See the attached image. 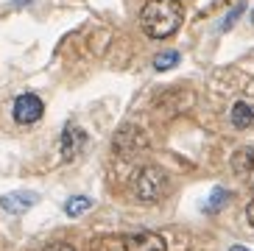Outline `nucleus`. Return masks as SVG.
Masks as SVG:
<instances>
[{
  "label": "nucleus",
  "mask_w": 254,
  "mask_h": 251,
  "mask_svg": "<svg viewBox=\"0 0 254 251\" xmlns=\"http://www.w3.org/2000/svg\"><path fill=\"white\" fill-rule=\"evenodd\" d=\"M185 20V8L179 0H148L140 11V25L151 39L173 37Z\"/></svg>",
  "instance_id": "f257e3e1"
},
{
  "label": "nucleus",
  "mask_w": 254,
  "mask_h": 251,
  "mask_svg": "<svg viewBox=\"0 0 254 251\" xmlns=\"http://www.w3.org/2000/svg\"><path fill=\"white\" fill-rule=\"evenodd\" d=\"M92 251H168V246L157 232H134L120 237H101L92 243Z\"/></svg>",
  "instance_id": "f03ea898"
},
{
  "label": "nucleus",
  "mask_w": 254,
  "mask_h": 251,
  "mask_svg": "<svg viewBox=\"0 0 254 251\" xmlns=\"http://www.w3.org/2000/svg\"><path fill=\"white\" fill-rule=\"evenodd\" d=\"M165 187H168V176H165V170L157 168V165L140 168L134 173V179H131V192H134L140 201H148V204L162 198Z\"/></svg>",
  "instance_id": "7ed1b4c3"
},
{
  "label": "nucleus",
  "mask_w": 254,
  "mask_h": 251,
  "mask_svg": "<svg viewBox=\"0 0 254 251\" xmlns=\"http://www.w3.org/2000/svg\"><path fill=\"white\" fill-rule=\"evenodd\" d=\"M112 145H115V154H120V156H134V154H140L142 148H148V137H145V131H142L140 126L126 123L118 134H115V142H112Z\"/></svg>",
  "instance_id": "20e7f679"
},
{
  "label": "nucleus",
  "mask_w": 254,
  "mask_h": 251,
  "mask_svg": "<svg viewBox=\"0 0 254 251\" xmlns=\"http://www.w3.org/2000/svg\"><path fill=\"white\" fill-rule=\"evenodd\" d=\"M42 112H45V104H42L37 95L25 92V95H20V98L14 101V109H11V115H14L17 123L31 126V123H37V120L42 118Z\"/></svg>",
  "instance_id": "39448f33"
},
{
  "label": "nucleus",
  "mask_w": 254,
  "mask_h": 251,
  "mask_svg": "<svg viewBox=\"0 0 254 251\" xmlns=\"http://www.w3.org/2000/svg\"><path fill=\"white\" fill-rule=\"evenodd\" d=\"M84 145H87V134H84L78 126H67V128L62 131V159H64V162L75 159V154H81Z\"/></svg>",
  "instance_id": "423d86ee"
},
{
  "label": "nucleus",
  "mask_w": 254,
  "mask_h": 251,
  "mask_svg": "<svg viewBox=\"0 0 254 251\" xmlns=\"http://www.w3.org/2000/svg\"><path fill=\"white\" fill-rule=\"evenodd\" d=\"M37 204V192H28V190H17V192H8L0 198V207L11 215H23L28 212L31 207Z\"/></svg>",
  "instance_id": "0eeeda50"
},
{
  "label": "nucleus",
  "mask_w": 254,
  "mask_h": 251,
  "mask_svg": "<svg viewBox=\"0 0 254 251\" xmlns=\"http://www.w3.org/2000/svg\"><path fill=\"white\" fill-rule=\"evenodd\" d=\"M232 126L235 128H249V126H254V104L238 101V104L232 106Z\"/></svg>",
  "instance_id": "6e6552de"
},
{
  "label": "nucleus",
  "mask_w": 254,
  "mask_h": 251,
  "mask_svg": "<svg viewBox=\"0 0 254 251\" xmlns=\"http://www.w3.org/2000/svg\"><path fill=\"white\" fill-rule=\"evenodd\" d=\"M226 201H229V192H226L224 187H215V190L209 192V198L204 201L201 209H204V212H209V215H215L221 207H226Z\"/></svg>",
  "instance_id": "1a4fd4ad"
},
{
  "label": "nucleus",
  "mask_w": 254,
  "mask_h": 251,
  "mask_svg": "<svg viewBox=\"0 0 254 251\" xmlns=\"http://www.w3.org/2000/svg\"><path fill=\"white\" fill-rule=\"evenodd\" d=\"M173 64H179V53L176 51H162V53H157L154 56V70H171Z\"/></svg>",
  "instance_id": "9d476101"
},
{
  "label": "nucleus",
  "mask_w": 254,
  "mask_h": 251,
  "mask_svg": "<svg viewBox=\"0 0 254 251\" xmlns=\"http://www.w3.org/2000/svg\"><path fill=\"white\" fill-rule=\"evenodd\" d=\"M92 207V201L87 198V195H75V198H70L67 204H64V212L70 215V218H75V215H81L87 212V209Z\"/></svg>",
  "instance_id": "9b49d317"
},
{
  "label": "nucleus",
  "mask_w": 254,
  "mask_h": 251,
  "mask_svg": "<svg viewBox=\"0 0 254 251\" xmlns=\"http://www.w3.org/2000/svg\"><path fill=\"white\" fill-rule=\"evenodd\" d=\"M243 8H246V6H243V3H238V6L232 8L229 14H226V20H224V22H221V31H226V28H232V22L238 20V14H240V11H243Z\"/></svg>",
  "instance_id": "f8f14e48"
},
{
  "label": "nucleus",
  "mask_w": 254,
  "mask_h": 251,
  "mask_svg": "<svg viewBox=\"0 0 254 251\" xmlns=\"http://www.w3.org/2000/svg\"><path fill=\"white\" fill-rule=\"evenodd\" d=\"M45 251H75L70 243H51V246H45Z\"/></svg>",
  "instance_id": "ddd939ff"
},
{
  "label": "nucleus",
  "mask_w": 254,
  "mask_h": 251,
  "mask_svg": "<svg viewBox=\"0 0 254 251\" xmlns=\"http://www.w3.org/2000/svg\"><path fill=\"white\" fill-rule=\"evenodd\" d=\"M246 221H249V223H252V226H254V198L249 201V207H246Z\"/></svg>",
  "instance_id": "4468645a"
},
{
  "label": "nucleus",
  "mask_w": 254,
  "mask_h": 251,
  "mask_svg": "<svg viewBox=\"0 0 254 251\" xmlns=\"http://www.w3.org/2000/svg\"><path fill=\"white\" fill-rule=\"evenodd\" d=\"M246 173H249V182H252V187H254V154H252V162H249V170H246Z\"/></svg>",
  "instance_id": "2eb2a0df"
},
{
  "label": "nucleus",
  "mask_w": 254,
  "mask_h": 251,
  "mask_svg": "<svg viewBox=\"0 0 254 251\" xmlns=\"http://www.w3.org/2000/svg\"><path fill=\"white\" fill-rule=\"evenodd\" d=\"M229 251H249V249H243V246H232Z\"/></svg>",
  "instance_id": "dca6fc26"
},
{
  "label": "nucleus",
  "mask_w": 254,
  "mask_h": 251,
  "mask_svg": "<svg viewBox=\"0 0 254 251\" xmlns=\"http://www.w3.org/2000/svg\"><path fill=\"white\" fill-rule=\"evenodd\" d=\"M252 22H254V11H252Z\"/></svg>",
  "instance_id": "f3484780"
}]
</instances>
